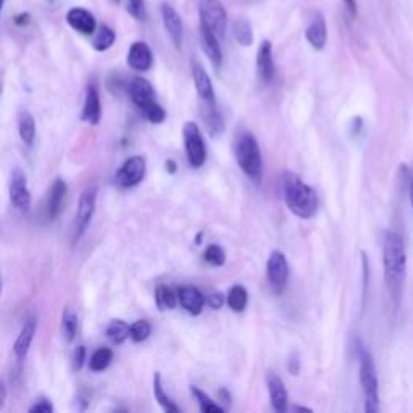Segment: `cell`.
<instances>
[{
    "mask_svg": "<svg viewBox=\"0 0 413 413\" xmlns=\"http://www.w3.org/2000/svg\"><path fill=\"white\" fill-rule=\"evenodd\" d=\"M384 280L387 291L394 302V308L400 304L407 275V254L404 238L399 233H387L383 248Z\"/></svg>",
    "mask_w": 413,
    "mask_h": 413,
    "instance_id": "1",
    "label": "cell"
},
{
    "mask_svg": "<svg viewBox=\"0 0 413 413\" xmlns=\"http://www.w3.org/2000/svg\"><path fill=\"white\" fill-rule=\"evenodd\" d=\"M282 189H285V200L289 210L299 218H312L318 210L317 193L300 178L287 171L282 180Z\"/></svg>",
    "mask_w": 413,
    "mask_h": 413,
    "instance_id": "2",
    "label": "cell"
},
{
    "mask_svg": "<svg viewBox=\"0 0 413 413\" xmlns=\"http://www.w3.org/2000/svg\"><path fill=\"white\" fill-rule=\"evenodd\" d=\"M236 160L239 168L254 183H260L263 176V160L257 139L250 133L239 136L236 144Z\"/></svg>",
    "mask_w": 413,
    "mask_h": 413,
    "instance_id": "3",
    "label": "cell"
},
{
    "mask_svg": "<svg viewBox=\"0 0 413 413\" xmlns=\"http://www.w3.org/2000/svg\"><path fill=\"white\" fill-rule=\"evenodd\" d=\"M359 362H360V384L363 397H365V412L376 413L379 410V383L378 374H376L373 357L365 347L359 349Z\"/></svg>",
    "mask_w": 413,
    "mask_h": 413,
    "instance_id": "4",
    "label": "cell"
},
{
    "mask_svg": "<svg viewBox=\"0 0 413 413\" xmlns=\"http://www.w3.org/2000/svg\"><path fill=\"white\" fill-rule=\"evenodd\" d=\"M184 149H186L188 160L193 168H200L207 160V149L203 144L199 125L194 121H188L183 128Z\"/></svg>",
    "mask_w": 413,
    "mask_h": 413,
    "instance_id": "5",
    "label": "cell"
},
{
    "mask_svg": "<svg viewBox=\"0 0 413 413\" xmlns=\"http://www.w3.org/2000/svg\"><path fill=\"white\" fill-rule=\"evenodd\" d=\"M200 24L207 26L217 38H223L226 28V10L220 0H200Z\"/></svg>",
    "mask_w": 413,
    "mask_h": 413,
    "instance_id": "6",
    "label": "cell"
},
{
    "mask_svg": "<svg viewBox=\"0 0 413 413\" xmlns=\"http://www.w3.org/2000/svg\"><path fill=\"white\" fill-rule=\"evenodd\" d=\"M97 186H89L83 190L78 202L76 221H75V240L83 236L84 231L91 225V220L94 217L96 203H97Z\"/></svg>",
    "mask_w": 413,
    "mask_h": 413,
    "instance_id": "7",
    "label": "cell"
},
{
    "mask_svg": "<svg viewBox=\"0 0 413 413\" xmlns=\"http://www.w3.org/2000/svg\"><path fill=\"white\" fill-rule=\"evenodd\" d=\"M267 278L271 289H273L276 294H281L285 291L289 280V265L282 252L275 250L273 254L270 255L267 263Z\"/></svg>",
    "mask_w": 413,
    "mask_h": 413,
    "instance_id": "8",
    "label": "cell"
},
{
    "mask_svg": "<svg viewBox=\"0 0 413 413\" xmlns=\"http://www.w3.org/2000/svg\"><path fill=\"white\" fill-rule=\"evenodd\" d=\"M146 158L141 155H134L128 158L121 168L116 171L115 180L121 188H134L144 180L146 176Z\"/></svg>",
    "mask_w": 413,
    "mask_h": 413,
    "instance_id": "9",
    "label": "cell"
},
{
    "mask_svg": "<svg viewBox=\"0 0 413 413\" xmlns=\"http://www.w3.org/2000/svg\"><path fill=\"white\" fill-rule=\"evenodd\" d=\"M10 202L20 212H28L31 207V193L28 189V178L20 168H15L10 178Z\"/></svg>",
    "mask_w": 413,
    "mask_h": 413,
    "instance_id": "10",
    "label": "cell"
},
{
    "mask_svg": "<svg viewBox=\"0 0 413 413\" xmlns=\"http://www.w3.org/2000/svg\"><path fill=\"white\" fill-rule=\"evenodd\" d=\"M129 96L131 101L136 103L141 112L149 106H152L155 101V91H153L152 84L144 78H134L131 84H129Z\"/></svg>",
    "mask_w": 413,
    "mask_h": 413,
    "instance_id": "11",
    "label": "cell"
},
{
    "mask_svg": "<svg viewBox=\"0 0 413 413\" xmlns=\"http://www.w3.org/2000/svg\"><path fill=\"white\" fill-rule=\"evenodd\" d=\"M257 73L260 81L268 86L275 78V61H273V49H271L270 41H263L258 47L257 53Z\"/></svg>",
    "mask_w": 413,
    "mask_h": 413,
    "instance_id": "12",
    "label": "cell"
},
{
    "mask_svg": "<svg viewBox=\"0 0 413 413\" xmlns=\"http://www.w3.org/2000/svg\"><path fill=\"white\" fill-rule=\"evenodd\" d=\"M66 21L73 29L78 31V33H81V34L91 36V34L96 33V26H97L96 18H94V15L91 14V11L84 10V9L75 7V9L68 10Z\"/></svg>",
    "mask_w": 413,
    "mask_h": 413,
    "instance_id": "13",
    "label": "cell"
},
{
    "mask_svg": "<svg viewBox=\"0 0 413 413\" xmlns=\"http://www.w3.org/2000/svg\"><path fill=\"white\" fill-rule=\"evenodd\" d=\"M66 193H68L66 183L63 180H60V178H57V180L53 181L51 190H49L47 202H46V215L49 220H55L60 215Z\"/></svg>",
    "mask_w": 413,
    "mask_h": 413,
    "instance_id": "14",
    "label": "cell"
},
{
    "mask_svg": "<svg viewBox=\"0 0 413 413\" xmlns=\"http://www.w3.org/2000/svg\"><path fill=\"white\" fill-rule=\"evenodd\" d=\"M176 294L184 310L189 312L190 315H200L203 304H205V297L199 289L195 286H181Z\"/></svg>",
    "mask_w": 413,
    "mask_h": 413,
    "instance_id": "15",
    "label": "cell"
},
{
    "mask_svg": "<svg viewBox=\"0 0 413 413\" xmlns=\"http://www.w3.org/2000/svg\"><path fill=\"white\" fill-rule=\"evenodd\" d=\"M152 51L146 42H134L128 52V65L136 71H147L152 66Z\"/></svg>",
    "mask_w": 413,
    "mask_h": 413,
    "instance_id": "16",
    "label": "cell"
},
{
    "mask_svg": "<svg viewBox=\"0 0 413 413\" xmlns=\"http://www.w3.org/2000/svg\"><path fill=\"white\" fill-rule=\"evenodd\" d=\"M193 76H194V84L197 89V94L202 98L203 103H213L215 102V91L212 79L208 76V73L205 71L200 63L193 61Z\"/></svg>",
    "mask_w": 413,
    "mask_h": 413,
    "instance_id": "17",
    "label": "cell"
},
{
    "mask_svg": "<svg viewBox=\"0 0 413 413\" xmlns=\"http://www.w3.org/2000/svg\"><path fill=\"white\" fill-rule=\"evenodd\" d=\"M267 386H268V394L271 405L276 412H286L287 410V391L286 386L282 383V379L278 374L268 373L267 376Z\"/></svg>",
    "mask_w": 413,
    "mask_h": 413,
    "instance_id": "18",
    "label": "cell"
},
{
    "mask_svg": "<svg viewBox=\"0 0 413 413\" xmlns=\"http://www.w3.org/2000/svg\"><path fill=\"white\" fill-rule=\"evenodd\" d=\"M36 330H38V320H36L34 317H31L29 320H26V323L23 325L20 335H18V339H16L15 347H14V352L16 355V359L20 360V362H23L24 359H26L31 344H33Z\"/></svg>",
    "mask_w": 413,
    "mask_h": 413,
    "instance_id": "19",
    "label": "cell"
},
{
    "mask_svg": "<svg viewBox=\"0 0 413 413\" xmlns=\"http://www.w3.org/2000/svg\"><path fill=\"white\" fill-rule=\"evenodd\" d=\"M305 38L315 51H322L328 41V28H326V21L322 14H317L313 20L308 24L305 31Z\"/></svg>",
    "mask_w": 413,
    "mask_h": 413,
    "instance_id": "20",
    "label": "cell"
},
{
    "mask_svg": "<svg viewBox=\"0 0 413 413\" xmlns=\"http://www.w3.org/2000/svg\"><path fill=\"white\" fill-rule=\"evenodd\" d=\"M102 116V106H101V97H98V91L96 84H91L88 91H86L84 98V107L81 112V118L84 121L91 123V125H97L101 121Z\"/></svg>",
    "mask_w": 413,
    "mask_h": 413,
    "instance_id": "21",
    "label": "cell"
},
{
    "mask_svg": "<svg viewBox=\"0 0 413 413\" xmlns=\"http://www.w3.org/2000/svg\"><path fill=\"white\" fill-rule=\"evenodd\" d=\"M162 18H163V24L165 29L168 31L171 41L175 42V46L180 49L181 42H183V21L181 16L178 11L171 7L168 4L162 5Z\"/></svg>",
    "mask_w": 413,
    "mask_h": 413,
    "instance_id": "22",
    "label": "cell"
},
{
    "mask_svg": "<svg viewBox=\"0 0 413 413\" xmlns=\"http://www.w3.org/2000/svg\"><path fill=\"white\" fill-rule=\"evenodd\" d=\"M200 42H202V49L208 60L212 61L215 66H220L221 61H223V53H221V47H220V39L215 36L210 29L207 26L200 24Z\"/></svg>",
    "mask_w": 413,
    "mask_h": 413,
    "instance_id": "23",
    "label": "cell"
},
{
    "mask_svg": "<svg viewBox=\"0 0 413 413\" xmlns=\"http://www.w3.org/2000/svg\"><path fill=\"white\" fill-rule=\"evenodd\" d=\"M202 115H203V121H205L207 131L212 138H220L221 134L225 131V123L223 118H221V113L218 112L217 103H203L202 108Z\"/></svg>",
    "mask_w": 413,
    "mask_h": 413,
    "instance_id": "24",
    "label": "cell"
},
{
    "mask_svg": "<svg viewBox=\"0 0 413 413\" xmlns=\"http://www.w3.org/2000/svg\"><path fill=\"white\" fill-rule=\"evenodd\" d=\"M248 300H249L248 289L240 285L233 286L226 295V302L233 312H244V308L248 307Z\"/></svg>",
    "mask_w": 413,
    "mask_h": 413,
    "instance_id": "25",
    "label": "cell"
},
{
    "mask_svg": "<svg viewBox=\"0 0 413 413\" xmlns=\"http://www.w3.org/2000/svg\"><path fill=\"white\" fill-rule=\"evenodd\" d=\"M153 394H155L157 402L160 404V407H162L165 412H170V413L180 412V407H178L173 400L166 396V392L163 389V384H162V376H160V373L153 374Z\"/></svg>",
    "mask_w": 413,
    "mask_h": 413,
    "instance_id": "26",
    "label": "cell"
},
{
    "mask_svg": "<svg viewBox=\"0 0 413 413\" xmlns=\"http://www.w3.org/2000/svg\"><path fill=\"white\" fill-rule=\"evenodd\" d=\"M18 133H20V138L24 144H33L36 138V121L29 112H23L20 115V120H18Z\"/></svg>",
    "mask_w": 413,
    "mask_h": 413,
    "instance_id": "27",
    "label": "cell"
},
{
    "mask_svg": "<svg viewBox=\"0 0 413 413\" xmlns=\"http://www.w3.org/2000/svg\"><path fill=\"white\" fill-rule=\"evenodd\" d=\"M115 39H116L115 31L110 26H107V24H102L94 36L92 47H94L97 52H106L115 44Z\"/></svg>",
    "mask_w": 413,
    "mask_h": 413,
    "instance_id": "28",
    "label": "cell"
},
{
    "mask_svg": "<svg viewBox=\"0 0 413 413\" xmlns=\"http://www.w3.org/2000/svg\"><path fill=\"white\" fill-rule=\"evenodd\" d=\"M113 360V350L108 349V347H101L97 349L94 354L91 357V362H89V368L92 372H103V369H107L110 363Z\"/></svg>",
    "mask_w": 413,
    "mask_h": 413,
    "instance_id": "29",
    "label": "cell"
},
{
    "mask_svg": "<svg viewBox=\"0 0 413 413\" xmlns=\"http://www.w3.org/2000/svg\"><path fill=\"white\" fill-rule=\"evenodd\" d=\"M106 335L113 344H123L129 337V325L123 320H112L107 326Z\"/></svg>",
    "mask_w": 413,
    "mask_h": 413,
    "instance_id": "30",
    "label": "cell"
},
{
    "mask_svg": "<svg viewBox=\"0 0 413 413\" xmlns=\"http://www.w3.org/2000/svg\"><path fill=\"white\" fill-rule=\"evenodd\" d=\"M155 304L160 310H171L178 304V294L168 286H158L155 291Z\"/></svg>",
    "mask_w": 413,
    "mask_h": 413,
    "instance_id": "31",
    "label": "cell"
},
{
    "mask_svg": "<svg viewBox=\"0 0 413 413\" xmlns=\"http://www.w3.org/2000/svg\"><path fill=\"white\" fill-rule=\"evenodd\" d=\"M61 332H63L66 341H73L78 332V317L70 307H66L63 310V317H61Z\"/></svg>",
    "mask_w": 413,
    "mask_h": 413,
    "instance_id": "32",
    "label": "cell"
},
{
    "mask_svg": "<svg viewBox=\"0 0 413 413\" xmlns=\"http://www.w3.org/2000/svg\"><path fill=\"white\" fill-rule=\"evenodd\" d=\"M190 391H193L194 397L197 399V402H199V407H200L202 412H205V413H221V412H225L223 407H220L217 402H213V400L208 397L205 392L200 391L199 387L193 386V387H190Z\"/></svg>",
    "mask_w": 413,
    "mask_h": 413,
    "instance_id": "33",
    "label": "cell"
},
{
    "mask_svg": "<svg viewBox=\"0 0 413 413\" xmlns=\"http://www.w3.org/2000/svg\"><path fill=\"white\" fill-rule=\"evenodd\" d=\"M234 36H236V41L240 46L249 47L254 41V34H252V28L249 21L245 20H239L234 23Z\"/></svg>",
    "mask_w": 413,
    "mask_h": 413,
    "instance_id": "34",
    "label": "cell"
},
{
    "mask_svg": "<svg viewBox=\"0 0 413 413\" xmlns=\"http://www.w3.org/2000/svg\"><path fill=\"white\" fill-rule=\"evenodd\" d=\"M203 258H205V262L208 265H212V267H223L226 262V254L221 245L213 244L208 245L205 252H203Z\"/></svg>",
    "mask_w": 413,
    "mask_h": 413,
    "instance_id": "35",
    "label": "cell"
},
{
    "mask_svg": "<svg viewBox=\"0 0 413 413\" xmlns=\"http://www.w3.org/2000/svg\"><path fill=\"white\" fill-rule=\"evenodd\" d=\"M151 323L146 322V320H138L131 326H129V337L133 339L134 342H143L147 337L151 336Z\"/></svg>",
    "mask_w": 413,
    "mask_h": 413,
    "instance_id": "36",
    "label": "cell"
},
{
    "mask_svg": "<svg viewBox=\"0 0 413 413\" xmlns=\"http://www.w3.org/2000/svg\"><path fill=\"white\" fill-rule=\"evenodd\" d=\"M143 113L147 120H149L151 123H155V125H158V123H163L166 118V112L158 106L157 102H153L152 106L144 108Z\"/></svg>",
    "mask_w": 413,
    "mask_h": 413,
    "instance_id": "37",
    "label": "cell"
},
{
    "mask_svg": "<svg viewBox=\"0 0 413 413\" xmlns=\"http://www.w3.org/2000/svg\"><path fill=\"white\" fill-rule=\"evenodd\" d=\"M128 11L136 20L144 21L147 18L144 0H128Z\"/></svg>",
    "mask_w": 413,
    "mask_h": 413,
    "instance_id": "38",
    "label": "cell"
},
{
    "mask_svg": "<svg viewBox=\"0 0 413 413\" xmlns=\"http://www.w3.org/2000/svg\"><path fill=\"white\" fill-rule=\"evenodd\" d=\"M29 412H31V413H52V412H53V405H52L51 402H49V400L42 399V400H39L38 404L31 407Z\"/></svg>",
    "mask_w": 413,
    "mask_h": 413,
    "instance_id": "39",
    "label": "cell"
},
{
    "mask_svg": "<svg viewBox=\"0 0 413 413\" xmlns=\"http://www.w3.org/2000/svg\"><path fill=\"white\" fill-rule=\"evenodd\" d=\"M225 295L223 294H220V292H215V294H210L207 297V304L210 305L213 310H218V308H221L225 305Z\"/></svg>",
    "mask_w": 413,
    "mask_h": 413,
    "instance_id": "40",
    "label": "cell"
},
{
    "mask_svg": "<svg viewBox=\"0 0 413 413\" xmlns=\"http://www.w3.org/2000/svg\"><path fill=\"white\" fill-rule=\"evenodd\" d=\"M287 368H289V372H291V374H294V376L299 374V372H300V359H299V354L294 352L291 357H289Z\"/></svg>",
    "mask_w": 413,
    "mask_h": 413,
    "instance_id": "41",
    "label": "cell"
},
{
    "mask_svg": "<svg viewBox=\"0 0 413 413\" xmlns=\"http://www.w3.org/2000/svg\"><path fill=\"white\" fill-rule=\"evenodd\" d=\"M84 357H86V349L83 346H79L75 354H73V363H75V368H81L83 363H84Z\"/></svg>",
    "mask_w": 413,
    "mask_h": 413,
    "instance_id": "42",
    "label": "cell"
},
{
    "mask_svg": "<svg viewBox=\"0 0 413 413\" xmlns=\"http://www.w3.org/2000/svg\"><path fill=\"white\" fill-rule=\"evenodd\" d=\"M344 5H346V10L350 18L357 16V2L355 0H342Z\"/></svg>",
    "mask_w": 413,
    "mask_h": 413,
    "instance_id": "43",
    "label": "cell"
},
{
    "mask_svg": "<svg viewBox=\"0 0 413 413\" xmlns=\"http://www.w3.org/2000/svg\"><path fill=\"white\" fill-rule=\"evenodd\" d=\"M29 14H20V15H16L15 16V24L16 26H26V24L29 23Z\"/></svg>",
    "mask_w": 413,
    "mask_h": 413,
    "instance_id": "44",
    "label": "cell"
},
{
    "mask_svg": "<svg viewBox=\"0 0 413 413\" xmlns=\"http://www.w3.org/2000/svg\"><path fill=\"white\" fill-rule=\"evenodd\" d=\"M5 399H7V387H5L4 381L0 379V407H4Z\"/></svg>",
    "mask_w": 413,
    "mask_h": 413,
    "instance_id": "45",
    "label": "cell"
},
{
    "mask_svg": "<svg viewBox=\"0 0 413 413\" xmlns=\"http://www.w3.org/2000/svg\"><path fill=\"white\" fill-rule=\"evenodd\" d=\"M407 180H409V195H410V202L413 207V170H412V173H409V176H407Z\"/></svg>",
    "mask_w": 413,
    "mask_h": 413,
    "instance_id": "46",
    "label": "cell"
},
{
    "mask_svg": "<svg viewBox=\"0 0 413 413\" xmlns=\"http://www.w3.org/2000/svg\"><path fill=\"white\" fill-rule=\"evenodd\" d=\"M166 166H168L170 173H175V171H176V163L171 162V160H168V162H166Z\"/></svg>",
    "mask_w": 413,
    "mask_h": 413,
    "instance_id": "47",
    "label": "cell"
},
{
    "mask_svg": "<svg viewBox=\"0 0 413 413\" xmlns=\"http://www.w3.org/2000/svg\"><path fill=\"white\" fill-rule=\"evenodd\" d=\"M292 410H300V412H312L310 409H305V407H294Z\"/></svg>",
    "mask_w": 413,
    "mask_h": 413,
    "instance_id": "48",
    "label": "cell"
},
{
    "mask_svg": "<svg viewBox=\"0 0 413 413\" xmlns=\"http://www.w3.org/2000/svg\"><path fill=\"white\" fill-rule=\"evenodd\" d=\"M4 2H5V0H0V14H2V7H4Z\"/></svg>",
    "mask_w": 413,
    "mask_h": 413,
    "instance_id": "49",
    "label": "cell"
},
{
    "mask_svg": "<svg viewBox=\"0 0 413 413\" xmlns=\"http://www.w3.org/2000/svg\"><path fill=\"white\" fill-rule=\"evenodd\" d=\"M0 292H2V280H0Z\"/></svg>",
    "mask_w": 413,
    "mask_h": 413,
    "instance_id": "50",
    "label": "cell"
},
{
    "mask_svg": "<svg viewBox=\"0 0 413 413\" xmlns=\"http://www.w3.org/2000/svg\"><path fill=\"white\" fill-rule=\"evenodd\" d=\"M51 2H53V0H51Z\"/></svg>",
    "mask_w": 413,
    "mask_h": 413,
    "instance_id": "51",
    "label": "cell"
}]
</instances>
